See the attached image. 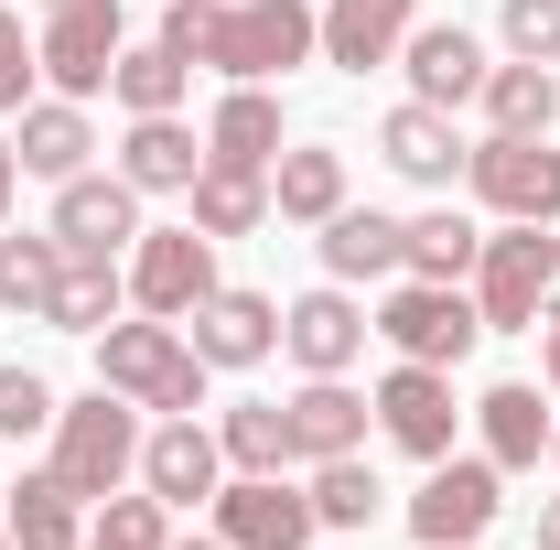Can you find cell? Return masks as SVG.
<instances>
[{"instance_id": "obj_1", "label": "cell", "mask_w": 560, "mask_h": 550, "mask_svg": "<svg viewBox=\"0 0 560 550\" xmlns=\"http://www.w3.org/2000/svg\"><path fill=\"white\" fill-rule=\"evenodd\" d=\"M97 389H119L130 411L151 421H184V411H206V356H195V335L184 324H162V313H119V324H97Z\"/></svg>"}, {"instance_id": "obj_2", "label": "cell", "mask_w": 560, "mask_h": 550, "mask_svg": "<svg viewBox=\"0 0 560 550\" xmlns=\"http://www.w3.org/2000/svg\"><path fill=\"white\" fill-rule=\"evenodd\" d=\"M206 66L226 87H280L291 66H324V0H215Z\"/></svg>"}, {"instance_id": "obj_3", "label": "cell", "mask_w": 560, "mask_h": 550, "mask_svg": "<svg viewBox=\"0 0 560 550\" xmlns=\"http://www.w3.org/2000/svg\"><path fill=\"white\" fill-rule=\"evenodd\" d=\"M44 465L97 507V496H119V485H140V411L119 400V389H86V400H66L55 411V432H44Z\"/></svg>"}, {"instance_id": "obj_4", "label": "cell", "mask_w": 560, "mask_h": 550, "mask_svg": "<svg viewBox=\"0 0 560 550\" xmlns=\"http://www.w3.org/2000/svg\"><path fill=\"white\" fill-rule=\"evenodd\" d=\"M464 291H475L486 335H539V313L560 302V227H517V216H506Z\"/></svg>"}, {"instance_id": "obj_5", "label": "cell", "mask_w": 560, "mask_h": 550, "mask_svg": "<svg viewBox=\"0 0 560 550\" xmlns=\"http://www.w3.org/2000/svg\"><path fill=\"white\" fill-rule=\"evenodd\" d=\"M388 356H420V367H464L475 345H486V313H475V291L464 280H388V302L366 313Z\"/></svg>"}, {"instance_id": "obj_6", "label": "cell", "mask_w": 560, "mask_h": 550, "mask_svg": "<svg viewBox=\"0 0 560 550\" xmlns=\"http://www.w3.org/2000/svg\"><path fill=\"white\" fill-rule=\"evenodd\" d=\"M410 540L420 550H475L506 518V475H495L486 454H442V465H420V485H410Z\"/></svg>"}, {"instance_id": "obj_7", "label": "cell", "mask_w": 560, "mask_h": 550, "mask_svg": "<svg viewBox=\"0 0 560 550\" xmlns=\"http://www.w3.org/2000/svg\"><path fill=\"white\" fill-rule=\"evenodd\" d=\"M464 184H475V206L506 227H560V151L550 140H517V130H486L464 151Z\"/></svg>"}, {"instance_id": "obj_8", "label": "cell", "mask_w": 560, "mask_h": 550, "mask_svg": "<svg viewBox=\"0 0 560 550\" xmlns=\"http://www.w3.org/2000/svg\"><path fill=\"white\" fill-rule=\"evenodd\" d=\"M119 44H130V11H119V0H55L44 33H33V55H44V87H55V98H108Z\"/></svg>"}, {"instance_id": "obj_9", "label": "cell", "mask_w": 560, "mask_h": 550, "mask_svg": "<svg viewBox=\"0 0 560 550\" xmlns=\"http://www.w3.org/2000/svg\"><path fill=\"white\" fill-rule=\"evenodd\" d=\"M119 271H130V313H162V324H184V313L215 291V238L195 227V216H184V227H140Z\"/></svg>"}, {"instance_id": "obj_10", "label": "cell", "mask_w": 560, "mask_h": 550, "mask_svg": "<svg viewBox=\"0 0 560 550\" xmlns=\"http://www.w3.org/2000/svg\"><path fill=\"white\" fill-rule=\"evenodd\" d=\"M215 540H226V550H313V540H324L313 485H291V475H226V485H215Z\"/></svg>"}, {"instance_id": "obj_11", "label": "cell", "mask_w": 560, "mask_h": 550, "mask_svg": "<svg viewBox=\"0 0 560 550\" xmlns=\"http://www.w3.org/2000/svg\"><path fill=\"white\" fill-rule=\"evenodd\" d=\"M366 400H377V432H388L410 465H442L453 432H464V411H453V367H420V356H399Z\"/></svg>"}, {"instance_id": "obj_12", "label": "cell", "mask_w": 560, "mask_h": 550, "mask_svg": "<svg viewBox=\"0 0 560 550\" xmlns=\"http://www.w3.org/2000/svg\"><path fill=\"white\" fill-rule=\"evenodd\" d=\"M366 302H355L346 280H313L302 302H280V356L302 367V378H346L355 356H366Z\"/></svg>"}, {"instance_id": "obj_13", "label": "cell", "mask_w": 560, "mask_h": 550, "mask_svg": "<svg viewBox=\"0 0 560 550\" xmlns=\"http://www.w3.org/2000/svg\"><path fill=\"white\" fill-rule=\"evenodd\" d=\"M55 249L66 260H130V238H140V184H119V173H75V184H55Z\"/></svg>"}, {"instance_id": "obj_14", "label": "cell", "mask_w": 560, "mask_h": 550, "mask_svg": "<svg viewBox=\"0 0 560 550\" xmlns=\"http://www.w3.org/2000/svg\"><path fill=\"white\" fill-rule=\"evenodd\" d=\"M486 33H464V22H410V44H399V76H410L420 108H475L486 98Z\"/></svg>"}, {"instance_id": "obj_15", "label": "cell", "mask_w": 560, "mask_h": 550, "mask_svg": "<svg viewBox=\"0 0 560 550\" xmlns=\"http://www.w3.org/2000/svg\"><path fill=\"white\" fill-rule=\"evenodd\" d=\"M184 335H195V356H206V367H226V378H237V367L280 356V302H270V291H237V280H215L206 302L184 313Z\"/></svg>"}, {"instance_id": "obj_16", "label": "cell", "mask_w": 560, "mask_h": 550, "mask_svg": "<svg viewBox=\"0 0 560 550\" xmlns=\"http://www.w3.org/2000/svg\"><path fill=\"white\" fill-rule=\"evenodd\" d=\"M464 151H475V140L453 130V108H420V98H399V108L377 119V162H388L399 184H420V195H453Z\"/></svg>"}, {"instance_id": "obj_17", "label": "cell", "mask_w": 560, "mask_h": 550, "mask_svg": "<svg viewBox=\"0 0 560 550\" xmlns=\"http://www.w3.org/2000/svg\"><path fill=\"white\" fill-rule=\"evenodd\" d=\"M140 485H151L162 507H215V485H226L215 432L195 411H184V421H151V432H140Z\"/></svg>"}, {"instance_id": "obj_18", "label": "cell", "mask_w": 560, "mask_h": 550, "mask_svg": "<svg viewBox=\"0 0 560 550\" xmlns=\"http://www.w3.org/2000/svg\"><path fill=\"white\" fill-rule=\"evenodd\" d=\"M464 421H475V454H486L495 475H528V465H550V421H560V400H539L528 378H495Z\"/></svg>"}, {"instance_id": "obj_19", "label": "cell", "mask_w": 560, "mask_h": 550, "mask_svg": "<svg viewBox=\"0 0 560 550\" xmlns=\"http://www.w3.org/2000/svg\"><path fill=\"white\" fill-rule=\"evenodd\" d=\"M313 260H324V280H399V260H410V216L388 206H335L324 227H313Z\"/></svg>"}, {"instance_id": "obj_20", "label": "cell", "mask_w": 560, "mask_h": 550, "mask_svg": "<svg viewBox=\"0 0 560 550\" xmlns=\"http://www.w3.org/2000/svg\"><path fill=\"white\" fill-rule=\"evenodd\" d=\"M280 411H291V465H335V454H366L377 400H366V389H346V378H302Z\"/></svg>"}, {"instance_id": "obj_21", "label": "cell", "mask_w": 560, "mask_h": 550, "mask_svg": "<svg viewBox=\"0 0 560 550\" xmlns=\"http://www.w3.org/2000/svg\"><path fill=\"white\" fill-rule=\"evenodd\" d=\"M280 151H291V108H280V87H226L206 119V162L226 173H270Z\"/></svg>"}, {"instance_id": "obj_22", "label": "cell", "mask_w": 560, "mask_h": 550, "mask_svg": "<svg viewBox=\"0 0 560 550\" xmlns=\"http://www.w3.org/2000/svg\"><path fill=\"white\" fill-rule=\"evenodd\" d=\"M410 22H420V0H324V66H335V76L399 66Z\"/></svg>"}, {"instance_id": "obj_23", "label": "cell", "mask_w": 560, "mask_h": 550, "mask_svg": "<svg viewBox=\"0 0 560 550\" xmlns=\"http://www.w3.org/2000/svg\"><path fill=\"white\" fill-rule=\"evenodd\" d=\"M86 151H97L86 98H33V108L11 119V162H22L33 184H75V173H86Z\"/></svg>"}, {"instance_id": "obj_24", "label": "cell", "mask_w": 560, "mask_h": 550, "mask_svg": "<svg viewBox=\"0 0 560 550\" xmlns=\"http://www.w3.org/2000/svg\"><path fill=\"white\" fill-rule=\"evenodd\" d=\"M335 206H355L346 151H335V140H291V151L270 162V216L280 227H324Z\"/></svg>"}, {"instance_id": "obj_25", "label": "cell", "mask_w": 560, "mask_h": 550, "mask_svg": "<svg viewBox=\"0 0 560 550\" xmlns=\"http://www.w3.org/2000/svg\"><path fill=\"white\" fill-rule=\"evenodd\" d=\"M0 529H11V550H86V496H75L55 465H33V475L11 485Z\"/></svg>"}, {"instance_id": "obj_26", "label": "cell", "mask_w": 560, "mask_h": 550, "mask_svg": "<svg viewBox=\"0 0 560 550\" xmlns=\"http://www.w3.org/2000/svg\"><path fill=\"white\" fill-rule=\"evenodd\" d=\"M206 173V140L184 130V119H130L119 130V184H140V195H184Z\"/></svg>"}, {"instance_id": "obj_27", "label": "cell", "mask_w": 560, "mask_h": 550, "mask_svg": "<svg viewBox=\"0 0 560 550\" xmlns=\"http://www.w3.org/2000/svg\"><path fill=\"white\" fill-rule=\"evenodd\" d=\"M130 313V271L119 260H66L55 291H44V324L55 335H97V324H119Z\"/></svg>"}, {"instance_id": "obj_28", "label": "cell", "mask_w": 560, "mask_h": 550, "mask_svg": "<svg viewBox=\"0 0 560 550\" xmlns=\"http://www.w3.org/2000/svg\"><path fill=\"white\" fill-rule=\"evenodd\" d=\"M215 454H226V475H291V411L280 400H226Z\"/></svg>"}, {"instance_id": "obj_29", "label": "cell", "mask_w": 560, "mask_h": 550, "mask_svg": "<svg viewBox=\"0 0 560 550\" xmlns=\"http://www.w3.org/2000/svg\"><path fill=\"white\" fill-rule=\"evenodd\" d=\"M184 87H195V66L173 44H119V66H108V98L130 119H184Z\"/></svg>"}, {"instance_id": "obj_30", "label": "cell", "mask_w": 560, "mask_h": 550, "mask_svg": "<svg viewBox=\"0 0 560 550\" xmlns=\"http://www.w3.org/2000/svg\"><path fill=\"white\" fill-rule=\"evenodd\" d=\"M184 216H195V227H206L215 249H226V238L270 227V173H226V162H206V173L184 184Z\"/></svg>"}, {"instance_id": "obj_31", "label": "cell", "mask_w": 560, "mask_h": 550, "mask_svg": "<svg viewBox=\"0 0 560 550\" xmlns=\"http://www.w3.org/2000/svg\"><path fill=\"white\" fill-rule=\"evenodd\" d=\"M475 108H486V130L550 140V119H560V76H550V66H517V55H506V66H486V98H475Z\"/></svg>"}, {"instance_id": "obj_32", "label": "cell", "mask_w": 560, "mask_h": 550, "mask_svg": "<svg viewBox=\"0 0 560 550\" xmlns=\"http://www.w3.org/2000/svg\"><path fill=\"white\" fill-rule=\"evenodd\" d=\"M475 260H486V227L464 206H420L410 216V260H399L410 280H475Z\"/></svg>"}, {"instance_id": "obj_33", "label": "cell", "mask_w": 560, "mask_h": 550, "mask_svg": "<svg viewBox=\"0 0 560 550\" xmlns=\"http://www.w3.org/2000/svg\"><path fill=\"white\" fill-rule=\"evenodd\" d=\"M313 518H324V529H377V518H388V485H377V465H366V454H335V465H313Z\"/></svg>"}, {"instance_id": "obj_34", "label": "cell", "mask_w": 560, "mask_h": 550, "mask_svg": "<svg viewBox=\"0 0 560 550\" xmlns=\"http://www.w3.org/2000/svg\"><path fill=\"white\" fill-rule=\"evenodd\" d=\"M66 271V249H55V227H0V313H33L44 324V291Z\"/></svg>"}, {"instance_id": "obj_35", "label": "cell", "mask_w": 560, "mask_h": 550, "mask_svg": "<svg viewBox=\"0 0 560 550\" xmlns=\"http://www.w3.org/2000/svg\"><path fill=\"white\" fill-rule=\"evenodd\" d=\"M86 550H173V507L151 485H119L86 507Z\"/></svg>"}, {"instance_id": "obj_36", "label": "cell", "mask_w": 560, "mask_h": 550, "mask_svg": "<svg viewBox=\"0 0 560 550\" xmlns=\"http://www.w3.org/2000/svg\"><path fill=\"white\" fill-rule=\"evenodd\" d=\"M55 411H66V400H55L44 367H0V443H44Z\"/></svg>"}, {"instance_id": "obj_37", "label": "cell", "mask_w": 560, "mask_h": 550, "mask_svg": "<svg viewBox=\"0 0 560 550\" xmlns=\"http://www.w3.org/2000/svg\"><path fill=\"white\" fill-rule=\"evenodd\" d=\"M495 44L517 66H560V0H506L495 11Z\"/></svg>"}, {"instance_id": "obj_38", "label": "cell", "mask_w": 560, "mask_h": 550, "mask_svg": "<svg viewBox=\"0 0 560 550\" xmlns=\"http://www.w3.org/2000/svg\"><path fill=\"white\" fill-rule=\"evenodd\" d=\"M33 87H44V55H33L22 11L0 0V119H22V108H33Z\"/></svg>"}, {"instance_id": "obj_39", "label": "cell", "mask_w": 560, "mask_h": 550, "mask_svg": "<svg viewBox=\"0 0 560 550\" xmlns=\"http://www.w3.org/2000/svg\"><path fill=\"white\" fill-rule=\"evenodd\" d=\"M206 33H215V0H173V11H162V33H151V44H173V55H184V66H206Z\"/></svg>"}, {"instance_id": "obj_40", "label": "cell", "mask_w": 560, "mask_h": 550, "mask_svg": "<svg viewBox=\"0 0 560 550\" xmlns=\"http://www.w3.org/2000/svg\"><path fill=\"white\" fill-rule=\"evenodd\" d=\"M539 378H550V400H560V302L539 313Z\"/></svg>"}, {"instance_id": "obj_41", "label": "cell", "mask_w": 560, "mask_h": 550, "mask_svg": "<svg viewBox=\"0 0 560 550\" xmlns=\"http://www.w3.org/2000/svg\"><path fill=\"white\" fill-rule=\"evenodd\" d=\"M528 550H560V496H539V518H528Z\"/></svg>"}, {"instance_id": "obj_42", "label": "cell", "mask_w": 560, "mask_h": 550, "mask_svg": "<svg viewBox=\"0 0 560 550\" xmlns=\"http://www.w3.org/2000/svg\"><path fill=\"white\" fill-rule=\"evenodd\" d=\"M11 195H22V162H11V130H0V227H11Z\"/></svg>"}, {"instance_id": "obj_43", "label": "cell", "mask_w": 560, "mask_h": 550, "mask_svg": "<svg viewBox=\"0 0 560 550\" xmlns=\"http://www.w3.org/2000/svg\"><path fill=\"white\" fill-rule=\"evenodd\" d=\"M173 550H226V540H215V529H206V540H173Z\"/></svg>"}, {"instance_id": "obj_44", "label": "cell", "mask_w": 560, "mask_h": 550, "mask_svg": "<svg viewBox=\"0 0 560 550\" xmlns=\"http://www.w3.org/2000/svg\"><path fill=\"white\" fill-rule=\"evenodd\" d=\"M550 465H560V421H550Z\"/></svg>"}, {"instance_id": "obj_45", "label": "cell", "mask_w": 560, "mask_h": 550, "mask_svg": "<svg viewBox=\"0 0 560 550\" xmlns=\"http://www.w3.org/2000/svg\"><path fill=\"white\" fill-rule=\"evenodd\" d=\"M33 11H55V0H33Z\"/></svg>"}, {"instance_id": "obj_46", "label": "cell", "mask_w": 560, "mask_h": 550, "mask_svg": "<svg viewBox=\"0 0 560 550\" xmlns=\"http://www.w3.org/2000/svg\"><path fill=\"white\" fill-rule=\"evenodd\" d=\"M0 550H11V529H0Z\"/></svg>"}]
</instances>
